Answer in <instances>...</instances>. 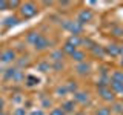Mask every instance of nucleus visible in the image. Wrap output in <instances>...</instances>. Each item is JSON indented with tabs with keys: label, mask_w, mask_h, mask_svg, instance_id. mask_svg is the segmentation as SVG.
Segmentation results:
<instances>
[{
	"label": "nucleus",
	"mask_w": 123,
	"mask_h": 115,
	"mask_svg": "<svg viewBox=\"0 0 123 115\" xmlns=\"http://www.w3.org/2000/svg\"><path fill=\"white\" fill-rule=\"evenodd\" d=\"M38 11H40V8L34 2H25V3H22L18 14H20V18H32L34 15L38 14Z\"/></svg>",
	"instance_id": "1"
},
{
	"label": "nucleus",
	"mask_w": 123,
	"mask_h": 115,
	"mask_svg": "<svg viewBox=\"0 0 123 115\" xmlns=\"http://www.w3.org/2000/svg\"><path fill=\"white\" fill-rule=\"evenodd\" d=\"M63 28L68 31L71 35H82L83 34V25H80L77 20H66L63 23Z\"/></svg>",
	"instance_id": "2"
},
{
	"label": "nucleus",
	"mask_w": 123,
	"mask_h": 115,
	"mask_svg": "<svg viewBox=\"0 0 123 115\" xmlns=\"http://www.w3.org/2000/svg\"><path fill=\"white\" fill-rule=\"evenodd\" d=\"M92 20H94V12H92V9H89V8L80 9L79 14H77V22L83 26L88 25V23H91Z\"/></svg>",
	"instance_id": "3"
},
{
	"label": "nucleus",
	"mask_w": 123,
	"mask_h": 115,
	"mask_svg": "<svg viewBox=\"0 0 123 115\" xmlns=\"http://www.w3.org/2000/svg\"><path fill=\"white\" fill-rule=\"evenodd\" d=\"M0 61L5 63V64H9V63L17 61V52H15V49H12V48L3 49V51L0 52Z\"/></svg>",
	"instance_id": "4"
},
{
	"label": "nucleus",
	"mask_w": 123,
	"mask_h": 115,
	"mask_svg": "<svg viewBox=\"0 0 123 115\" xmlns=\"http://www.w3.org/2000/svg\"><path fill=\"white\" fill-rule=\"evenodd\" d=\"M98 95H100V98L103 100V101H106V103H115V100H117V95L114 94V91L111 89L109 86L108 87H102V89H98Z\"/></svg>",
	"instance_id": "5"
},
{
	"label": "nucleus",
	"mask_w": 123,
	"mask_h": 115,
	"mask_svg": "<svg viewBox=\"0 0 123 115\" xmlns=\"http://www.w3.org/2000/svg\"><path fill=\"white\" fill-rule=\"evenodd\" d=\"M51 45H52L51 40H48V38H46L43 34H42V37L36 41V45H34L32 48L36 49L37 52H42V51H46V49H49V48H51Z\"/></svg>",
	"instance_id": "6"
},
{
	"label": "nucleus",
	"mask_w": 123,
	"mask_h": 115,
	"mask_svg": "<svg viewBox=\"0 0 123 115\" xmlns=\"http://www.w3.org/2000/svg\"><path fill=\"white\" fill-rule=\"evenodd\" d=\"M74 101L77 104H88L91 101V97H89V92L86 91H77L74 94Z\"/></svg>",
	"instance_id": "7"
},
{
	"label": "nucleus",
	"mask_w": 123,
	"mask_h": 115,
	"mask_svg": "<svg viewBox=\"0 0 123 115\" xmlns=\"http://www.w3.org/2000/svg\"><path fill=\"white\" fill-rule=\"evenodd\" d=\"M75 72H77L79 75H82V77L89 75V74H91V64L88 63V61H83V63L75 64Z\"/></svg>",
	"instance_id": "8"
},
{
	"label": "nucleus",
	"mask_w": 123,
	"mask_h": 115,
	"mask_svg": "<svg viewBox=\"0 0 123 115\" xmlns=\"http://www.w3.org/2000/svg\"><path fill=\"white\" fill-rule=\"evenodd\" d=\"M105 51H106V55H111V57H118L120 55V45L117 43H109L108 46H105Z\"/></svg>",
	"instance_id": "9"
},
{
	"label": "nucleus",
	"mask_w": 123,
	"mask_h": 115,
	"mask_svg": "<svg viewBox=\"0 0 123 115\" xmlns=\"http://www.w3.org/2000/svg\"><path fill=\"white\" fill-rule=\"evenodd\" d=\"M60 107L66 112V115L68 114H74L75 112V107H77V103L74 101V100H65V101L62 103Z\"/></svg>",
	"instance_id": "10"
},
{
	"label": "nucleus",
	"mask_w": 123,
	"mask_h": 115,
	"mask_svg": "<svg viewBox=\"0 0 123 115\" xmlns=\"http://www.w3.org/2000/svg\"><path fill=\"white\" fill-rule=\"evenodd\" d=\"M71 60L75 61L77 64H79V63H83V61H86V54H85L83 49H77V51L71 55Z\"/></svg>",
	"instance_id": "11"
},
{
	"label": "nucleus",
	"mask_w": 123,
	"mask_h": 115,
	"mask_svg": "<svg viewBox=\"0 0 123 115\" xmlns=\"http://www.w3.org/2000/svg\"><path fill=\"white\" fill-rule=\"evenodd\" d=\"M40 37H42V34L38 32V31H29V32L26 34V43H29L31 46H34V45H36V41Z\"/></svg>",
	"instance_id": "12"
},
{
	"label": "nucleus",
	"mask_w": 123,
	"mask_h": 115,
	"mask_svg": "<svg viewBox=\"0 0 123 115\" xmlns=\"http://www.w3.org/2000/svg\"><path fill=\"white\" fill-rule=\"evenodd\" d=\"M17 71H18L17 66L5 69V71H3V78H5L6 81H14V77H15V74H17Z\"/></svg>",
	"instance_id": "13"
},
{
	"label": "nucleus",
	"mask_w": 123,
	"mask_h": 115,
	"mask_svg": "<svg viewBox=\"0 0 123 115\" xmlns=\"http://www.w3.org/2000/svg\"><path fill=\"white\" fill-rule=\"evenodd\" d=\"M49 57H51V60L54 63H60V61L65 60V52L62 51V49H54V51L49 54Z\"/></svg>",
	"instance_id": "14"
},
{
	"label": "nucleus",
	"mask_w": 123,
	"mask_h": 115,
	"mask_svg": "<svg viewBox=\"0 0 123 115\" xmlns=\"http://www.w3.org/2000/svg\"><path fill=\"white\" fill-rule=\"evenodd\" d=\"M66 41H68L69 45H72L74 48L80 49V46L83 45V37L82 35H69V38H68Z\"/></svg>",
	"instance_id": "15"
},
{
	"label": "nucleus",
	"mask_w": 123,
	"mask_h": 115,
	"mask_svg": "<svg viewBox=\"0 0 123 115\" xmlns=\"http://www.w3.org/2000/svg\"><path fill=\"white\" fill-rule=\"evenodd\" d=\"M91 54L94 57H105L106 55V51H105V46H100V45H94L92 48L89 49Z\"/></svg>",
	"instance_id": "16"
},
{
	"label": "nucleus",
	"mask_w": 123,
	"mask_h": 115,
	"mask_svg": "<svg viewBox=\"0 0 123 115\" xmlns=\"http://www.w3.org/2000/svg\"><path fill=\"white\" fill-rule=\"evenodd\" d=\"M20 20V17H17V15H11V17H6L5 20H3V26L5 28H11V26H15Z\"/></svg>",
	"instance_id": "17"
},
{
	"label": "nucleus",
	"mask_w": 123,
	"mask_h": 115,
	"mask_svg": "<svg viewBox=\"0 0 123 115\" xmlns=\"http://www.w3.org/2000/svg\"><path fill=\"white\" fill-rule=\"evenodd\" d=\"M109 87L114 91V94H115V95L123 94V83H118V81H111V83H109Z\"/></svg>",
	"instance_id": "18"
},
{
	"label": "nucleus",
	"mask_w": 123,
	"mask_h": 115,
	"mask_svg": "<svg viewBox=\"0 0 123 115\" xmlns=\"http://www.w3.org/2000/svg\"><path fill=\"white\" fill-rule=\"evenodd\" d=\"M65 86H66V89L69 94H75L77 91H79V86H77V81L75 80H69V81L65 83Z\"/></svg>",
	"instance_id": "19"
},
{
	"label": "nucleus",
	"mask_w": 123,
	"mask_h": 115,
	"mask_svg": "<svg viewBox=\"0 0 123 115\" xmlns=\"http://www.w3.org/2000/svg\"><path fill=\"white\" fill-rule=\"evenodd\" d=\"M37 69L40 72H49L52 69V64L49 61H40V63H37Z\"/></svg>",
	"instance_id": "20"
},
{
	"label": "nucleus",
	"mask_w": 123,
	"mask_h": 115,
	"mask_svg": "<svg viewBox=\"0 0 123 115\" xmlns=\"http://www.w3.org/2000/svg\"><path fill=\"white\" fill-rule=\"evenodd\" d=\"M62 51L65 52V55H69V57H71L72 54H74V52L77 51V48H74L72 45H69L68 41H66V43H65L63 46H62Z\"/></svg>",
	"instance_id": "21"
},
{
	"label": "nucleus",
	"mask_w": 123,
	"mask_h": 115,
	"mask_svg": "<svg viewBox=\"0 0 123 115\" xmlns=\"http://www.w3.org/2000/svg\"><path fill=\"white\" fill-rule=\"evenodd\" d=\"M111 114H112V109L109 106H100L94 112V115H111Z\"/></svg>",
	"instance_id": "22"
},
{
	"label": "nucleus",
	"mask_w": 123,
	"mask_h": 115,
	"mask_svg": "<svg viewBox=\"0 0 123 115\" xmlns=\"http://www.w3.org/2000/svg\"><path fill=\"white\" fill-rule=\"evenodd\" d=\"M111 77V81H118V83H123V71H114L112 74L109 75Z\"/></svg>",
	"instance_id": "23"
},
{
	"label": "nucleus",
	"mask_w": 123,
	"mask_h": 115,
	"mask_svg": "<svg viewBox=\"0 0 123 115\" xmlns=\"http://www.w3.org/2000/svg\"><path fill=\"white\" fill-rule=\"evenodd\" d=\"M111 32H112V35H114V37H117V38H120V37H122V38H123V28H122V26H114Z\"/></svg>",
	"instance_id": "24"
},
{
	"label": "nucleus",
	"mask_w": 123,
	"mask_h": 115,
	"mask_svg": "<svg viewBox=\"0 0 123 115\" xmlns=\"http://www.w3.org/2000/svg\"><path fill=\"white\" fill-rule=\"evenodd\" d=\"M29 64V57H20V60L17 58V68L22 69V66H28Z\"/></svg>",
	"instance_id": "25"
},
{
	"label": "nucleus",
	"mask_w": 123,
	"mask_h": 115,
	"mask_svg": "<svg viewBox=\"0 0 123 115\" xmlns=\"http://www.w3.org/2000/svg\"><path fill=\"white\" fill-rule=\"evenodd\" d=\"M66 94H69V92H68V89H66V86H65V84H63V86H59L55 89V95H59V97H65Z\"/></svg>",
	"instance_id": "26"
},
{
	"label": "nucleus",
	"mask_w": 123,
	"mask_h": 115,
	"mask_svg": "<svg viewBox=\"0 0 123 115\" xmlns=\"http://www.w3.org/2000/svg\"><path fill=\"white\" fill-rule=\"evenodd\" d=\"M114 104V107H111L112 109V112H115V114H123V104L122 103H112Z\"/></svg>",
	"instance_id": "27"
},
{
	"label": "nucleus",
	"mask_w": 123,
	"mask_h": 115,
	"mask_svg": "<svg viewBox=\"0 0 123 115\" xmlns=\"http://www.w3.org/2000/svg\"><path fill=\"white\" fill-rule=\"evenodd\" d=\"M49 115H66V112L62 107H54L51 112H49Z\"/></svg>",
	"instance_id": "28"
},
{
	"label": "nucleus",
	"mask_w": 123,
	"mask_h": 115,
	"mask_svg": "<svg viewBox=\"0 0 123 115\" xmlns=\"http://www.w3.org/2000/svg\"><path fill=\"white\" fill-rule=\"evenodd\" d=\"M12 115H29V114L26 112L25 107H15L14 112H12Z\"/></svg>",
	"instance_id": "29"
},
{
	"label": "nucleus",
	"mask_w": 123,
	"mask_h": 115,
	"mask_svg": "<svg viewBox=\"0 0 123 115\" xmlns=\"http://www.w3.org/2000/svg\"><path fill=\"white\" fill-rule=\"evenodd\" d=\"M52 69H54V71H57V72L63 71V69H65V64H63V61H60V63H52Z\"/></svg>",
	"instance_id": "30"
},
{
	"label": "nucleus",
	"mask_w": 123,
	"mask_h": 115,
	"mask_svg": "<svg viewBox=\"0 0 123 115\" xmlns=\"http://www.w3.org/2000/svg\"><path fill=\"white\" fill-rule=\"evenodd\" d=\"M20 6H22V2H17V0L9 2V9H20Z\"/></svg>",
	"instance_id": "31"
},
{
	"label": "nucleus",
	"mask_w": 123,
	"mask_h": 115,
	"mask_svg": "<svg viewBox=\"0 0 123 115\" xmlns=\"http://www.w3.org/2000/svg\"><path fill=\"white\" fill-rule=\"evenodd\" d=\"M8 9H9V2L0 0V11H8Z\"/></svg>",
	"instance_id": "32"
},
{
	"label": "nucleus",
	"mask_w": 123,
	"mask_h": 115,
	"mask_svg": "<svg viewBox=\"0 0 123 115\" xmlns=\"http://www.w3.org/2000/svg\"><path fill=\"white\" fill-rule=\"evenodd\" d=\"M29 115H45V114H43V110H42V109H37V110H32Z\"/></svg>",
	"instance_id": "33"
},
{
	"label": "nucleus",
	"mask_w": 123,
	"mask_h": 115,
	"mask_svg": "<svg viewBox=\"0 0 123 115\" xmlns=\"http://www.w3.org/2000/svg\"><path fill=\"white\" fill-rule=\"evenodd\" d=\"M3 109H5V100L0 98V112H3Z\"/></svg>",
	"instance_id": "34"
},
{
	"label": "nucleus",
	"mask_w": 123,
	"mask_h": 115,
	"mask_svg": "<svg viewBox=\"0 0 123 115\" xmlns=\"http://www.w3.org/2000/svg\"><path fill=\"white\" fill-rule=\"evenodd\" d=\"M48 106H51V100H48V98H46L45 101H43V107H48Z\"/></svg>",
	"instance_id": "35"
},
{
	"label": "nucleus",
	"mask_w": 123,
	"mask_h": 115,
	"mask_svg": "<svg viewBox=\"0 0 123 115\" xmlns=\"http://www.w3.org/2000/svg\"><path fill=\"white\" fill-rule=\"evenodd\" d=\"M120 57H123V45H120Z\"/></svg>",
	"instance_id": "36"
},
{
	"label": "nucleus",
	"mask_w": 123,
	"mask_h": 115,
	"mask_svg": "<svg viewBox=\"0 0 123 115\" xmlns=\"http://www.w3.org/2000/svg\"><path fill=\"white\" fill-rule=\"evenodd\" d=\"M120 64H122V68H123V57H122V60H120Z\"/></svg>",
	"instance_id": "37"
},
{
	"label": "nucleus",
	"mask_w": 123,
	"mask_h": 115,
	"mask_svg": "<svg viewBox=\"0 0 123 115\" xmlns=\"http://www.w3.org/2000/svg\"><path fill=\"white\" fill-rule=\"evenodd\" d=\"M0 115H6V114H5V112H0Z\"/></svg>",
	"instance_id": "38"
}]
</instances>
